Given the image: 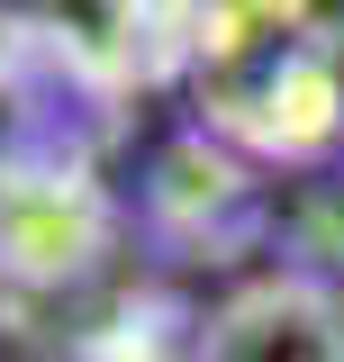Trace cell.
<instances>
[{
	"label": "cell",
	"mask_w": 344,
	"mask_h": 362,
	"mask_svg": "<svg viewBox=\"0 0 344 362\" xmlns=\"http://www.w3.org/2000/svg\"><path fill=\"white\" fill-rule=\"evenodd\" d=\"M190 362H344V290L317 272H263L217 299Z\"/></svg>",
	"instance_id": "2"
},
{
	"label": "cell",
	"mask_w": 344,
	"mask_h": 362,
	"mask_svg": "<svg viewBox=\"0 0 344 362\" xmlns=\"http://www.w3.org/2000/svg\"><path fill=\"white\" fill-rule=\"evenodd\" d=\"M109 245V199L64 163H0V281H73Z\"/></svg>",
	"instance_id": "1"
}]
</instances>
